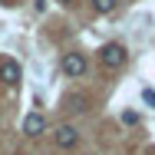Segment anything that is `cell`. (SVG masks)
Here are the masks:
<instances>
[{
	"instance_id": "obj_5",
	"label": "cell",
	"mask_w": 155,
	"mask_h": 155,
	"mask_svg": "<svg viewBox=\"0 0 155 155\" xmlns=\"http://www.w3.org/2000/svg\"><path fill=\"white\" fill-rule=\"evenodd\" d=\"M43 129H46V116H43V112H30V116L23 119V132H27L30 139L43 135Z\"/></svg>"
},
{
	"instance_id": "obj_10",
	"label": "cell",
	"mask_w": 155,
	"mask_h": 155,
	"mask_svg": "<svg viewBox=\"0 0 155 155\" xmlns=\"http://www.w3.org/2000/svg\"><path fill=\"white\" fill-rule=\"evenodd\" d=\"M60 3H66V7H69V3H73V0H60Z\"/></svg>"
},
{
	"instance_id": "obj_9",
	"label": "cell",
	"mask_w": 155,
	"mask_h": 155,
	"mask_svg": "<svg viewBox=\"0 0 155 155\" xmlns=\"http://www.w3.org/2000/svg\"><path fill=\"white\" fill-rule=\"evenodd\" d=\"M142 99H145V106H152V109H155V93H152V89H145Z\"/></svg>"
},
{
	"instance_id": "obj_3",
	"label": "cell",
	"mask_w": 155,
	"mask_h": 155,
	"mask_svg": "<svg viewBox=\"0 0 155 155\" xmlns=\"http://www.w3.org/2000/svg\"><path fill=\"white\" fill-rule=\"evenodd\" d=\"M63 73H66V76H83V73H86V56L66 53V56H63Z\"/></svg>"
},
{
	"instance_id": "obj_2",
	"label": "cell",
	"mask_w": 155,
	"mask_h": 155,
	"mask_svg": "<svg viewBox=\"0 0 155 155\" xmlns=\"http://www.w3.org/2000/svg\"><path fill=\"white\" fill-rule=\"evenodd\" d=\"M0 83L3 86H17L20 83V63L17 60H0Z\"/></svg>"
},
{
	"instance_id": "obj_4",
	"label": "cell",
	"mask_w": 155,
	"mask_h": 155,
	"mask_svg": "<svg viewBox=\"0 0 155 155\" xmlns=\"http://www.w3.org/2000/svg\"><path fill=\"white\" fill-rule=\"evenodd\" d=\"M53 142H56L60 149H73V145L79 142V132H76L73 125H60V129L53 132Z\"/></svg>"
},
{
	"instance_id": "obj_6",
	"label": "cell",
	"mask_w": 155,
	"mask_h": 155,
	"mask_svg": "<svg viewBox=\"0 0 155 155\" xmlns=\"http://www.w3.org/2000/svg\"><path fill=\"white\" fill-rule=\"evenodd\" d=\"M86 109V96H66V112H83Z\"/></svg>"
},
{
	"instance_id": "obj_8",
	"label": "cell",
	"mask_w": 155,
	"mask_h": 155,
	"mask_svg": "<svg viewBox=\"0 0 155 155\" xmlns=\"http://www.w3.org/2000/svg\"><path fill=\"white\" fill-rule=\"evenodd\" d=\"M122 122L125 125H135V122H139V116H135V112H122Z\"/></svg>"
},
{
	"instance_id": "obj_1",
	"label": "cell",
	"mask_w": 155,
	"mask_h": 155,
	"mask_svg": "<svg viewBox=\"0 0 155 155\" xmlns=\"http://www.w3.org/2000/svg\"><path fill=\"white\" fill-rule=\"evenodd\" d=\"M99 63H102L106 69H119L125 63V46L122 43H106V46L99 50Z\"/></svg>"
},
{
	"instance_id": "obj_7",
	"label": "cell",
	"mask_w": 155,
	"mask_h": 155,
	"mask_svg": "<svg viewBox=\"0 0 155 155\" xmlns=\"http://www.w3.org/2000/svg\"><path fill=\"white\" fill-rule=\"evenodd\" d=\"M116 3H119V0H93V10L96 13H112Z\"/></svg>"
}]
</instances>
